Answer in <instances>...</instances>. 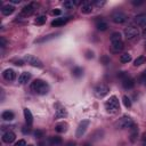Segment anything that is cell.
I'll use <instances>...</instances> for the list:
<instances>
[{
  "label": "cell",
  "instance_id": "45",
  "mask_svg": "<svg viewBox=\"0 0 146 146\" xmlns=\"http://www.w3.org/2000/svg\"><path fill=\"white\" fill-rule=\"evenodd\" d=\"M141 3H143V1H132V5H135V6H139Z\"/></svg>",
  "mask_w": 146,
  "mask_h": 146
},
{
  "label": "cell",
  "instance_id": "12",
  "mask_svg": "<svg viewBox=\"0 0 146 146\" xmlns=\"http://www.w3.org/2000/svg\"><path fill=\"white\" fill-rule=\"evenodd\" d=\"M123 48H124V44H123L122 40L111 42V50H112L113 52H120Z\"/></svg>",
  "mask_w": 146,
  "mask_h": 146
},
{
  "label": "cell",
  "instance_id": "16",
  "mask_svg": "<svg viewBox=\"0 0 146 146\" xmlns=\"http://www.w3.org/2000/svg\"><path fill=\"white\" fill-rule=\"evenodd\" d=\"M24 117H25V121H26V124L30 127V125H32V123H33V115H32V113H31V111L29 110V108H24Z\"/></svg>",
  "mask_w": 146,
  "mask_h": 146
},
{
  "label": "cell",
  "instance_id": "46",
  "mask_svg": "<svg viewBox=\"0 0 146 146\" xmlns=\"http://www.w3.org/2000/svg\"><path fill=\"white\" fill-rule=\"evenodd\" d=\"M10 2H11V3H19L21 0H10Z\"/></svg>",
  "mask_w": 146,
  "mask_h": 146
},
{
  "label": "cell",
  "instance_id": "22",
  "mask_svg": "<svg viewBox=\"0 0 146 146\" xmlns=\"http://www.w3.org/2000/svg\"><path fill=\"white\" fill-rule=\"evenodd\" d=\"M137 136H138V127L136 124H133L130 128V140L131 141H135L137 139Z\"/></svg>",
  "mask_w": 146,
  "mask_h": 146
},
{
  "label": "cell",
  "instance_id": "17",
  "mask_svg": "<svg viewBox=\"0 0 146 146\" xmlns=\"http://www.w3.org/2000/svg\"><path fill=\"white\" fill-rule=\"evenodd\" d=\"M14 11H15V7H14L13 5H5V6L2 7V9H1L2 15H5V16L11 15Z\"/></svg>",
  "mask_w": 146,
  "mask_h": 146
},
{
  "label": "cell",
  "instance_id": "26",
  "mask_svg": "<svg viewBox=\"0 0 146 146\" xmlns=\"http://www.w3.org/2000/svg\"><path fill=\"white\" fill-rule=\"evenodd\" d=\"M145 62H146V57L141 55V56H138V57L135 59L133 65H135V66H140V65H141V64H144Z\"/></svg>",
  "mask_w": 146,
  "mask_h": 146
},
{
  "label": "cell",
  "instance_id": "40",
  "mask_svg": "<svg viewBox=\"0 0 146 146\" xmlns=\"http://www.w3.org/2000/svg\"><path fill=\"white\" fill-rule=\"evenodd\" d=\"M14 63H15V65H17V66H22V65H24V60H22V59H16V60H13Z\"/></svg>",
  "mask_w": 146,
  "mask_h": 146
},
{
  "label": "cell",
  "instance_id": "10",
  "mask_svg": "<svg viewBox=\"0 0 146 146\" xmlns=\"http://www.w3.org/2000/svg\"><path fill=\"white\" fill-rule=\"evenodd\" d=\"M55 110H56V113H55V117L56 119H63V117L67 116V111L59 103L55 104Z\"/></svg>",
  "mask_w": 146,
  "mask_h": 146
},
{
  "label": "cell",
  "instance_id": "24",
  "mask_svg": "<svg viewBox=\"0 0 146 146\" xmlns=\"http://www.w3.org/2000/svg\"><path fill=\"white\" fill-rule=\"evenodd\" d=\"M55 130H56L57 132H59V133L66 132V130H67V123H65V122H60V123L56 124Z\"/></svg>",
  "mask_w": 146,
  "mask_h": 146
},
{
  "label": "cell",
  "instance_id": "8",
  "mask_svg": "<svg viewBox=\"0 0 146 146\" xmlns=\"http://www.w3.org/2000/svg\"><path fill=\"white\" fill-rule=\"evenodd\" d=\"M24 62H26L27 64H30V65H32L34 67H42L43 66L42 62L38 57H35L33 55H25L24 56Z\"/></svg>",
  "mask_w": 146,
  "mask_h": 146
},
{
  "label": "cell",
  "instance_id": "29",
  "mask_svg": "<svg viewBox=\"0 0 146 146\" xmlns=\"http://www.w3.org/2000/svg\"><path fill=\"white\" fill-rule=\"evenodd\" d=\"M131 60V56L129 55V54H122L121 56H120V62L121 63H129Z\"/></svg>",
  "mask_w": 146,
  "mask_h": 146
},
{
  "label": "cell",
  "instance_id": "42",
  "mask_svg": "<svg viewBox=\"0 0 146 146\" xmlns=\"http://www.w3.org/2000/svg\"><path fill=\"white\" fill-rule=\"evenodd\" d=\"M0 43H1V44H0V46H1V48L3 49V48L6 47V40H5V39H3L2 36L0 38Z\"/></svg>",
  "mask_w": 146,
  "mask_h": 146
},
{
  "label": "cell",
  "instance_id": "3",
  "mask_svg": "<svg viewBox=\"0 0 146 146\" xmlns=\"http://www.w3.org/2000/svg\"><path fill=\"white\" fill-rule=\"evenodd\" d=\"M139 34H140V32L137 26H129V27L124 29V36L129 41H133V40L138 39Z\"/></svg>",
  "mask_w": 146,
  "mask_h": 146
},
{
  "label": "cell",
  "instance_id": "28",
  "mask_svg": "<svg viewBox=\"0 0 146 146\" xmlns=\"http://www.w3.org/2000/svg\"><path fill=\"white\" fill-rule=\"evenodd\" d=\"M46 21H47L46 16L41 15V16H39V17H36V18H35V21H34V24H35V25H43V24L46 23Z\"/></svg>",
  "mask_w": 146,
  "mask_h": 146
},
{
  "label": "cell",
  "instance_id": "41",
  "mask_svg": "<svg viewBox=\"0 0 146 146\" xmlns=\"http://www.w3.org/2000/svg\"><path fill=\"white\" fill-rule=\"evenodd\" d=\"M51 14L55 15V16H58V15L62 14V11H60V9H54V10H51Z\"/></svg>",
  "mask_w": 146,
  "mask_h": 146
},
{
  "label": "cell",
  "instance_id": "43",
  "mask_svg": "<svg viewBox=\"0 0 146 146\" xmlns=\"http://www.w3.org/2000/svg\"><path fill=\"white\" fill-rule=\"evenodd\" d=\"M140 81H141L143 83H145V84H146V72H144V74L141 75V78H140Z\"/></svg>",
  "mask_w": 146,
  "mask_h": 146
},
{
  "label": "cell",
  "instance_id": "50",
  "mask_svg": "<svg viewBox=\"0 0 146 146\" xmlns=\"http://www.w3.org/2000/svg\"><path fill=\"white\" fill-rule=\"evenodd\" d=\"M26 146H33V145H26Z\"/></svg>",
  "mask_w": 146,
  "mask_h": 146
},
{
  "label": "cell",
  "instance_id": "4",
  "mask_svg": "<svg viewBox=\"0 0 146 146\" xmlns=\"http://www.w3.org/2000/svg\"><path fill=\"white\" fill-rule=\"evenodd\" d=\"M133 124H135V122H133V120L130 116H122L115 123V127L117 129H130Z\"/></svg>",
  "mask_w": 146,
  "mask_h": 146
},
{
  "label": "cell",
  "instance_id": "23",
  "mask_svg": "<svg viewBox=\"0 0 146 146\" xmlns=\"http://www.w3.org/2000/svg\"><path fill=\"white\" fill-rule=\"evenodd\" d=\"M1 117H2L5 121H11V120L15 117V114H14L11 111H3L2 114H1Z\"/></svg>",
  "mask_w": 146,
  "mask_h": 146
},
{
  "label": "cell",
  "instance_id": "5",
  "mask_svg": "<svg viewBox=\"0 0 146 146\" xmlns=\"http://www.w3.org/2000/svg\"><path fill=\"white\" fill-rule=\"evenodd\" d=\"M110 91V87L105 83H99L95 87V90H94V94L97 98H103L105 97Z\"/></svg>",
  "mask_w": 146,
  "mask_h": 146
},
{
  "label": "cell",
  "instance_id": "20",
  "mask_svg": "<svg viewBox=\"0 0 146 146\" xmlns=\"http://www.w3.org/2000/svg\"><path fill=\"white\" fill-rule=\"evenodd\" d=\"M62 143V138L58 137V136H55V137H50L48 140H47V144L49 146H56V145H59Z\"/></svg>",
  "mask_w": 146,
  "mask_h": 146
},
{
  "label": "cell",
  "instance_id": "13",
  "mask_svg": "<svg viewBox=\"0 0 146 146\" xmlns=\"http://www.w3.org/2000/svg\"><path fill=\"white\" fill-rule=\"evenodd\" d=\"M15 138H16V135L13 131H7V132H5L2 135V141L3 143H7V144L13 143L15 140Z\"/></svg>",
  "mask_w": 146,
  "mask_h": 146
},
{
  "label": "cell",
  "instance_id": "1",
  "mask_svg": "<svg viewBox=\"0 0 146 146\" xmlns=\"http://www.w3.org/2000/svg\"><path fill=\"white\" fill-rule=\"evenodd\" d=\"M31 90L34 92V94H38V95H46L48 91H49V86L44 82V81H42V80H40V79H36V80H34L32 83H31Z\"/></svg>",
  "mask_w": 146,
  "mask_h": 146
},
{
  "label": "cell",
  "instance_id": "11",
  "mask_svg": "<svg viewBox=\"0 0 146 146\" xmlns=\"http://www.w3.org/2000/svg\"><path fill=\"white\" fill-rule=\"evenodd\" d=\"M35 8H36V5L35 3H29V5H26V6L23 7V9L21 11V15L22 16H25V17L31 16L35 11Z\"/></svg>",
  "mask_w": 146,
  "mask_h": 146
},
{
  "label": "cell",
  "instance_id": "2",
  "mask_svg": "<svg viewBox=\"0 0 146 146\" xmlns=\"http://www.w3.org/2000/svg\"><path fill=\"white\" fill-rule=\"evenodd\" d=\"M105 108L111 114H114V113L119 112V110H120V103H119L117 97L116 96H111L108 98V100L105 102Z\"/></svg>",
  "mask_w": 146,
  "mask_h": 146
},
{
  "label": "cell",
  "instance_id": "38",
  "mask_svg": "<svg viewBox=\"0 0 146 146\" xmlns=\"http://www.w3.org/2000/svg\"><path fill=\"white\" fill-rule=\"evenodd\" d=\"M92 57H94V52L90 51V50H87V51H86V58L90 59V58H92Z\"/></svg>",
  "mask_w": 146,
  "mask_h": 146
},
{
  "label": "cell",
  "instance_id": "30",
  "mask_svg": "<svg viewBox=\"0 0 146 146\" xmlns=\"http://www.w3.org/2000/svg\"><path fill=\"white\" fill-rule=\"evenodd\" d=\"M74 6L75 5H74V2L72 0H65V1H63V7L65 9H72Z\"/></svg>",
  "mask_w": 146,
  "mask_h": 146
},
{
  "label": "cell",
  "instance_id": "25",
  "mask_svg": "<svg viewBox=\"0 0 146 146\" xmlns=\"http://www.w3.org/2000/svg\"><path fill=\"white\" fill-rule=\"evenodd\" d=\"M96 27H97V30H99V31H105V30H107L108 26H107V23H106L105 21L100 19V21H97Z\"/></svg>",
  "mask_w": 146,
  "mask_h": 146
},
{
  "label": "cell",
  "instance_id": "19",
  "mask_svg": "<svg viewBox=\"0 0 146 146\" xmlns=\"http://www.w3.org/2000/svg\"><path fill=\"white\" fill-rule=\"evenodd\" d=\"M67 21H68V18H67V17L55 18V19L51 22V26H55V27H57V26H62V25H64V24H65Z\"/></svg>",
  "mask_w": 146,
  "mask_h": 146
},
{
  "label": "cell",
  "instance_id": "31",
  "mask_svg": "<svg viewBox=\"0 0 146 146\" xmlns=\"http://www.w3.org/2000/svg\"><path fill=\"white\" fill-rule=\"evenodd\" d=\"M120 40H121V33L120 32H113L111 35V42L120 41Z\"/></svg>",
  "mask_w": 146,
  "mask_h": 146
},
{
  "label": "cell",
  "instance_id": "27",
  "mask_svg": "<svg viewBox=\"0 0 146 146\" xmlns=\"http://www.w3.org/2000/svg\"><path fill=\"white\" fill-rule=\"evenodd\" d=\"M59 33H56V34H49V35H46V36H43V38H40V39H38V40H35V42H38V43H40V42H44V41H48V40H50V39H54L56 35H58Z\"/></svg>",
  "mask_w": 146,
  "mask_h": 146
},
{
  "label": "cell",
  "instance_id": "18",
  "mask_svg": "<svg viewBox=\"0 0 146 146\" xmlns=\"http://www.w3.org/2000/svg\"><path fill=\"white\" fill-rule=\"evenodd\" d=\"M30 79H31V74L29 72H23V73H21V75L18 78V82L21 84H25L26 82H29Z\"/></svg>",
  "mask_w": 146,
  "mask_h": 146
},
{
  "label": "cell",
  "instance_id": "9",
  "mask_svg": "<svg viewBox=\"0 0 146 146\" xmlns=\"http://www.w3.org/2000/svg\"><path fill=\"white\" fill-rule=\"evenodd\" d=\"M88 125H89V120H83V121H81V122L79 123L78 128H76V132H75V136H76L78 138L82 137V136L84 135V132H86V130H87Z\"/></svg>",
  "mask_w": 146,
  "mask_h": 146
},
{
  "label": "cell",
  "instance_id": "6",
  "mask_svg": "<svg viewBox=\"0 0 146 146\" xmlns=\"http://www.w3.org/2000/svg\"><path fill=\"white\" fill-rule=\"evenodd\" d=\"M119 76L121 78V81H122V86L124 89H131L133 88L135 86V81L132 78H130L128 74H125L124 72H120Z\"/></svg>",
  "mask_w": 146,
  "mask_h": 146
},
{
  "label": "cell",
  "instance_id": "47",
  "mask_svg": "<svg viewBox=\"0 0 146 146\" xmlns=\"http://www.w3.org/2000/svg\"><path fill=\"white\" fill-rule=\"evenodd\" d=\"M83 146H91V145H90V144H89V143H86V144H84V145H83Z\"/></svg>",
  "mask_w": 146,
  "mask_h": 146
},
{
  "label": "cell",
  "instance_id": "7",
  "mask_svg": "<svg viewBox=\"0 0 146 146\" xmlns=\"http://www.w3.org/2000/svg\"><path fill=\"white\" fill-rule=\"evenodd\" d=\"M111 18H112V21H113L115 24H122V23H124V22L128 19V16H127L123 11L116 10V11H114V13L112 14Z\"/></svg>",
  "mask_w": 146,
  "mask_h": 146
},
{
  "label": "cell",
  "instance_id": "36",
  "mask_svg": "<svg viewBox=\"0 0 146 146\" xmlns=\"http://www.w3.org/2000/svg\"><path fill=\"white\" fill-rule=\"evenodd\" d=\"M15 146H26V141L24 139H19L18 141L15 143Z\"/></svg>",
  "mask_w": 146,
  "mask_h": 146
},
{
  "label": "cell",
  "instance_id": "48",
  "mask_svg": "<svg viewBox=\"0 0 146 146\" xmlns=\"http://www.w3.org/2000/svg\"><path fill=\"white\" fill-rule=\"evenodd\" d=\"M144 34H145V35H146V27H145V29H144Z\"/></svg>",
  "mask_w": 146,
  "mask_h": 146
},
{
  "label": "cell",
  "instance_id": "32",
  "mask_svg": "<svg viewBox=\"0 0 146 146\" xmlns=\"http://www.w3.org/2000/svg\"><path fill=\"white\" fill-rule=\"evenodd\" d=\"M72 73H73L74 76L79 78V76H81V75L83 74V70H82L81 67H74V68L72 70Z\"/></svg>",
  "mask_w": 146,
  "mask_h": 146
},
{
  "label": "cell",
  "instance_id": "35",
  "mask_svg": "<svg viewBox=\"0 0 146 146\" xmlns=\"http://www.w3.org/2000/svg\"><path fill=\"white\" fill-rule=\"evenodd\" d=\"M100 62H102L104 65H106V64H108V63H110V57H107L106 55H104V56L100 58Z\"/></svg>",
  "mask_w": 146,
  "mask_h": 146
},
{
  "label": "cell",
  "instance_id": "15",
  "mask_svg": "<svg viewBox=\"0 0 146 146\" xmlns=\"http://www.w3.org/2000/svg\"><path fill=\"white\" fill-rule=\"evenodd\" d=\"M94 9V5L92 2H83L82 6H81V13L82 14H90Z\"/></svg>",
  "mask_w": 146,
  "mask_h": 146
},
{
  "label": "cell",
  "instance_id": "44",
  "mask_svg": "<svg viewBox=\"0 0 146 146\" xmlns=\"http://www.w3.org/2000/svg\"><path fill=\"white\" fill-rule=\"evenodd\" d=\"M66 146H76V144L74 141H67L66 143Z\"/></svg>",
  "mask_w": 146,
  "mask_h": 146
},
{
  "label": "cell",
  "instance_id": "14",
  "mask_svg": "<svg viewBox=\"0 0 146 146\" xmlns=\"http://www.w3.org/2000/svg\"><path fill=\"white\" fill-rule=\"evenodd\" d=\"M2 78L6 81H13L15 79V72L11 68H7V70H5L2 72Z\"/></svg>",
  "mask_w": 146,
  "mask_h": 146
},
{
  "label": "cell",
  "instance_id": "39",
  "mask_svg": "<svg viewBox=\"0 0 146 146\" xmlns=\"http://www.w3.org/2000/svg\"><path fill=\"white\" fill-rule=\"evenodd\" d=\"M92 5H95V6H97V7H102V6L105 5V1H94Z\"/></svg>",
  "mask_w": 146,
  "mask_h": 146
},
{
  "label": "cell",
  "instance_id": "37",
  "mask_svg": "<svg viewBox=\"0 0 146 146\" xmlns=\"http://www.w3.org/2000/svg\"><path fill=\"white\" fill-rule=\"evenodd\" d=\"M34 136H35L36 138H41V137H43V132H42L41 130H35Z\"/></svg>",
  "mask_w": 146,
  "mask_h": 146
},
{
  "label": "cell",
  "instance_id": "34",
  "mask_svg": "<svg viewBox=\"0 0 146 146\" xmlns=\"http://www.w3.org/2000/svg\"><path fill=\"white\" fill-rule=\"evenodd\" d=\"M122 100H123V104H124L125 107H128V108L131 107V100H130V98H129L128 96H123Z\"/></svg>",
  "mask_w": 146,
  "mask_h": 146
},
{
  "label": "cell",
  "instance_id": "49",
  "mask_svg": "<svg viewBox=\"0 0 146 146\" xmlns=\"http://www.w3.org/2000/svg\"><path fill=\"white\" fill-rule=\"evenodd\" d=\"M145 48H146V40H145Z\"/></svg>",
  "mask_w": 146,
  "mask_h": 146
},
{
  "label": "cell",
  "instance_id": "21",
  "mask_svg": "<svg viewBox=\"0 0 146 146\" xmlns=\"http://www.w3.org/2000/svg\"><path fill=\"white\" fill-rule=\"evenodd\" d=\"M135 23L139 26H146V15H138L135 17Z\"/></svg>",
  "mask_w": 146,
  "mask_h": 146
},
{
  "label": "cell",
  "instance_id": "33",
  "mask_svg": "<svg viewBox=\"0 0 146 146\" xmlns=\"http://www.w3.org/2000/svg\"><path fill=\"white\" fill-rule=\"evenodd\" d=\"M103 135H104V131L99 129V130H97V131L94 132V135H92V139H94V140H98L99 138L103 137Z\"/></svg>",
  "mask_w": 146,
  "mask_h": 146
}]
</instances>
